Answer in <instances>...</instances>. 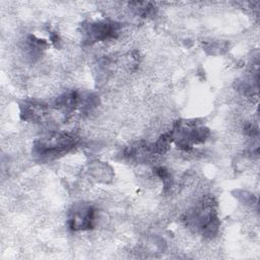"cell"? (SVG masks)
<instances>
[{
    "mask_svg": "<svg viewBox=\"0 0 260 260\" xmlns=\"http://www.w3.org/2000/svg\"><path fill=\"white\" fill-rule=\"evenodd\" d=\"M75 144V138L65 133H52L42 137L35 145V151L40 156L55 157L69 150Z\"/></svg>",
    "mask_w": 260,
    "mask_h": 260,
    "instance_id": "6da1fadb",
    "label": "cell"
},
{
    "mask_svg": "<svg viewBox=\"0 0 260 260\" xmlns=\"http://www.w3.org/2000/svg\"><path fill=\"white\" fill-rule=\"evenodd\" d=\"M118 24L110 21H95L86 25L85 37L88 43L104 41L108 38L114 37L118 32Z\"/></svg>",
    "mask_w": 260,
    "mask_h": 260,
    "instance_id": "7a4b0ae2",
    "label": "cell"
},
{
    "mask_svg": "<svg viewBox=\"0 0 260 260\" xmlns=\"http://www.w3.org/2000/svg\"><path fill=\"white\" fill-rule=\"evenodd\" d=\"M94 209L90 205L80 204L74 206L69 218L72 230H88L93 226Z\"/></svg>",
    "mask_w": 260,
    "mask_h": 260,
    "instance_id": "3957f363",
    "label": "cell"
},
{
    "mask_svg": "<svg viewBox=\"0 0 260 260\" xmlns=\"http://www.w3.org/2000/svg\"><path fill=\"white\" fill-rule=\"evenodd\" d=\"M44 106L37 105V104H25L22 106V111L21 115L24 116L25 120H32L36 121L38 119H41L43 114H44Z\"/></svg>",
    "mask_w": 260,
    "mask_h": 260,
    "instance_id": "277c9868",
    "label": "cell"
}]
</instances>
